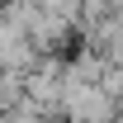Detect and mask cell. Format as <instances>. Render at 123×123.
Returning <instances> with one entry per match:
<instances>
[{
  "instance_id": "6da1fadb",
  "label": "cell",
  "mask_w": 123,
  "mask_h": 123,
  "mask_svg": "<svg viewBox=\"0 0 123 123\" xmlns=\"http://www.w3.org/2000/svg\"><path fill=\"white\" fill-rule=\"evenodd\" d=\"M24 85H29V109L33 114H43V118L62 114V99H66V62L62 57H38V66L24 76Z\"/></svg>"
},
{
  "instance_id": "7a4b0ae2",
  "label": "cell",
  "mask_w": 123,
  "mask_h": 123,
  "mask_svg": "<svg viewBox=\"0 0 123 123\" xmlns=\"http://www.w3.org/2000/svg\"><path fill=\"white\" fill-rule=\"evenodd\" d=\"M118 99L104 85H76L66 80V99H62V118L66 123H118Z\"/></svg>"
},
{
  "instance_id": "3957f363",
  "label": "cell",
  "mask_w": 123,
  "mask_h": 123,
  "mask_svg": "<svg viewBox=\"0 0 123 123\" xmlns=\"http://www.w3.org/2000/svg\"><path fill=\"white\" fill-rule=\"evenodd\" d=\"M14 109H29V85L19 71H0V114H14Z\"/></svg>"
},
{
  "instance_id": "277c9868",
  "label": "cell",
  "mask_w": 123,
  "mask_h": 123,
  "mask_svg": "<svg viewBox=\"0 0 123 123\" xmlns=\"http://www.w3.org/2000/svg\"><path fill=\"white\" fill-rule=\"evenodd\" d=\"M118 10H123V0H118Z\"/></svg>"
}]
</instances>
